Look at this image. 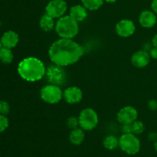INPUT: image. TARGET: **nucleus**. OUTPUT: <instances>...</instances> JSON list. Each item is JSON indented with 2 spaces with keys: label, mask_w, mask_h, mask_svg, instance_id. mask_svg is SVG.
Returning <instances> with one entry per match:
<instances>
[{
  "label": "nucleus",
  "mask_w": 157,
  "mask_h": 157,
  "mask_svg": "<svg viewBox=\"0 0 157 157\" xmlns=\"http://www.w3.org/2000/svg\"><path fill=\"white\" fill-rule=\"evenodd\" d=\"M81 45L68 38H60L51 45L48 55L52 63L65 67L78 62L84 55Z\"/></svg>",
  "instance_id": "f257e3e1"
},
{
  "label": "nucleus",
  "mask_w": 157,
  "mask_h": 157,
  "mask_svg": "<svg viewBox=\"0 0 157 157\" xmlns=\"http://www.w3.org/2000/svg\"><path fill=\"white\" fill-rule=\"evenodd\" d=\"M18 72L22 79L29 82H35L45 75L46 68L41 60L34 57L24 58L18 64Z\"/></svg>",
  "instance_id": "f03ea898"
},
{
  "label": "nucleus",
  "mask_w": 157,
  "mask_h": 157,
  "mask_svg": "<svg viewBox=\"0 0 157 157\" xmlns=\"http://www.w3.org/2000/svg\"><path fill=\"white\" fill-rule=\"evenodd\" d=\"M55 30L61 38L72 39L79 32V25L70 15H64L58 18L55 25Z\"/></svg>",
  "instance_id": "7ed1b4c3"
},
{
  "label": "nucleus",
  "mask_w": 157,
  "mask_h": 157,
  "mask_svg": "<svg viewBox=\"0 0 157 157\" xmlns=\"http://www.w3.org/2000/svg\"><path fill=\"white\" fill-rule=\"evenodd\" d=\"M140 141L136 135L124 133L119 139V147L128 155H135L140 150Z\"/></svg>",
  "instance_id": "20e7f679"
},
{
  "label": "nucleus",
  "mask_w": 157,
  "mask_h": 157,
  "mask_svg": "<svg viewBox=\"0 0 157 157\" xmlns=\"http://www.w3.org/2000/svg\"><path fill=\"white\" fill-rule=\"evenodd\" d=\"M45 76L50 84L55 85H64L67 80V75L64 67L52 64L46 69Z\"/></svg>",
  "instance_id": "39448f33"
},
{
  "label": "nucleus",
  "mask_w": 157,
  "mask_h": 157,
  "mask_svg": "<svg viewBox=\"0 0 157 157\" xmlns=\"http://www.w3.org/2000/svg\"><path fill=\"white\" fill-rule=\"evenodd\" d=\"M79 125L84 130H92L98 126V115L94 109L85 108L79 115Z\"/></svg>",
  "instance_id": "423d86ee"
},
{
  "label": "nucleus",
  "mask_w": 157,
  "mask_h": 157,
  "mask_svg": "<svg viewBox=\"0 0 157 157\" xmlns=\"http://www.w3.org/2000/svg\"><path fill=\"white\" fill-rule=\"evenodd\" d=\"M40 96L44 102L55 104L62 99L63 92L60 86L51 84L41 88L40 91Z\"/></svg>",
  "instance_id": "0eeeda50"
},
{
  "label": "nucleus",
  "mask_w": 157,
  "mask_h": 157,
  "mask_svg": "<svg viewBox=\"0 0 157 157\" xmlns=\"http://www.w3.org/2000/svg\"><path fill=\"white\" fill-rule=\"evenodd\" d=\"M67 2L64 0H52L45 7V12L53 18L64 16L67 11Z\"/></svg>",
  "instance_id": "6e6552de"
},
{
  "label": "nucleus",
  "mask_w": 157,
  "mask_h": 157,
  "mask_svg": "<svg viewBox=\"0 0 157 157\" xmlns=\"http://www.w3.org/2000/svg\"><path fill=\"white\" fill-rule=\"evenodd\" d=\"M138 117V112L136 108L132 106L123 107L118 111L117 119L121 124H130L136 121Z\"/></svg>",
  "instance_id": "1a4fd4ad"
},
{
  "label": "nucleus",
  "mask_w": 157,
  "mask_h": 157,
  "mask_svg": "<svg viewBox=\"0 0 157 157\" xmlns=\"http://www.w3.org/2000/svg\"><path fill=\"white\" fill-rule=\"evenodd\" d=\"M136 30L135 25L131 20L123 19L120 21L116 25V32L119 36L127 38L133 35Z\"/></svg>",
  "instance_id": "9d476101"
},
{
  "label": "nucleus",
  "mask_w": 157,
  "mask_h": 157,
  "mask_svg": "<svg viewBox=\"0 0 157 157\" xmlns=\"http://www.w3.org/2000/svg\"><path fill=\"white\" fill-rule=\"evenodd\" d=\"M63 98L68 104H76L82 100V90L78 87H69L63 92Z\"/></svg>",
  "instance_id": "9b49d317"
},
{
  "label": "nucleus",
  "mask_w": 157,
  "mask_h": 157,
  "mask_svg": "<svg viewBox=\"0 0 157 157\" xmlns=\"http://www.w3.org/2000/svg\"><path fill=\"white\" fill-rule=\"evenodd\" d=\"M150 53L144 50L138 51L135 52L131 57V63L134 67L138 68H143L147 67L150 61Z\"/></svg>",
  "instance_id": "f8f14e48"
},
{
  "label": "nucleus",
  "mask_w": 157,
  "mask_h": 157,
  "mask_svg": "<svg viewBox=\"0 0 157 157\" xmlns=\"http://www.w3.org/2000/svg\"><path fill=\"white\" fill-rule=\"evenodd\" d=\"M139 22L142 27L146 28V29L153 28L157 23L156 14L154 13L153 11H144L140 15Z\"/></svg>",
  "instance_id": "ddd939ff"
},
{
  "label": "nucleus",
  "mask_w": 157,
  "mask_h": 157,
  "mask_svg": "<svg viewBox=\"0 0 157 157\" xmlns=\"http://www.w3.org/2000/svg\"><path fill=\"white\" fill-rule=\"evenodd\" d=\"M18 41H19V38H18V34L13 31H8L5 32L1 38L3 47L10 49L15 48L18 44Z\"/></svg>",
  "instance_id": "4468645a"
},
{
  "label": "nucleus",
  "mask_w": 157,
  "mask_h": 157,
  "mask_svg": "<svg viewBox=\"0 0 157 157\" xmlns=\"http://www.w3.org/2000/svg\"><path fill=\"white\" fill-rule=\"evenodd\" d=\"M87 9L81 5H76L71 8L69 15L73 19L77 21L78 22L82 21L87 18Z\"/></svg>",
  "instance_id": "2eb2a0df"
},
{
  "label": "nucleus",
  "mask_w": 157,
  "mask_h": 157,
  "mask_svg": "<svg viewBox=\"0 0 157 157\" xmlns=\"http://www.w3.org/2000/svg\"><path fill=\"white\" fill-rule=\"evenodd\" d=\"M84 138H85V134L84 133V130L78 127L71 130V132L69 135V140L75 146L81 145L84 142Z\"/></svg>",
  "instance_id": "dca6fc26"
},
{
  "label": "nucleus",
  "mask_w": 157,
  "mask_h": 157,
  "mask_svg": "<svg viewBox=\"0 0 157 157\" xmlns=\"http://www.w3.org/2000/svg\"><path fill=\"white\" fill-rule=\"evenodd\" d=\"M52 17H51L50 15H47V14H44V15L41 17L39 21V25L41 29H42L44 32H50L52 29H54L55 27V21Z\"/></svg>",
  "instance_id": "f3484780"
},
{
  "label": "nucleus",
  "mask_w": 157,
  "mask_h": 157,
  "mask_svg": "<svg viewBox=\"0 0 157 157\" xmlns=\"http://www.w3.org/2000/svg\"><path fill=\"white\" fill-rule=\"evenodd\" d=\"M103 144L107 150H113L119 147V139L113 135H109L104 140Z\"/></svg>",
  "instance_id": "a211bd4d"
},
{
  "label": "nucleus",
  "mask_w": 157,
  "mask_h": 157,
  "mask_svg": "<svg viewBox=\"0 0 157 157\" xmlns=\"http://www.w3.org/2000/svg\"><path fill=\"white\" fill-rule=\"evenodd\" d=\"M104 0H81L82 5L90 11L98 10L104 4Z\"/></svg>",
  "instance_id": "6ab92c4d"
},
{
  "label": "nucleus",
  "mask_w": 157,
  "mask_h": 157,
  "mask_svg": "<svg viewBox=\"0 0 157 157\" xmlns=\"http://www.w3.org/2000/svg\"><path fill=\"white\" fill-rule=\"evenodd\" d=\"M0 61L4 64H10L13 61V54L10 48H2L0 50Z\"/></svg>",
  "instance_id": "aec40b11"
},
{
  "label": "nucleus",
  "mask_w": 157,
  "mask_h": 157,
  "mask_svg": "<svg viewBox=\"0 0 157 157\" xmlns=\"http://www.w3.org/2000/svg\"><path fill=\"white\" fill-rule=\"evenodd\" d=\"M131 125V131L132 133L134 135H140L144 133L145 130L144 123L140 121H135L134 122L130 124Z\"/></svg>",
  "instance_id": "412c9836"
},
{
  "label": "nucleus",
  "mask_w": 157,
  "mask_h": 157,
  "mask_svg": "<svg viewBox=\"0 0 157 157\" xmlns=\"http://www.w3.org/2000/svg\"><path fill=\"white\" fill-rule=\"evenodd\" d=\"M67 126L68 127L69 129L71 130H74V129L78 128L79 125V120L78 118L75 117H71L67 119Z\"/></svg>",
  "instance_id": "4be33fe9"
},
{
  "label": "nucleus",
  "mask_w": 157,
  "mask_h": 157,
  "mask_svg": "<svg viewBox=\"0 0 157 157\" xmlns=\"http://www.w3.org/2000/svg\"><path fill=\"white\" fill-rule=\"evenodd\" d=\"M10 107L9 104L6 101H0V114L6 115L9 113Z\"/></svg>",
  "instance_id": "5701e85b"
},
{
  "label": "nucleus",
  "mask_w": 157,
  "mask_h": 157,
  "mask_svg": "<svg viewBox=\"0 0 157 157\" xmlns=\"http://www.w3.org/2000/svg\"><path fill=\"white\" fill-rule=\"evenodd\" d=\"M9 127V121L5 115H0V133L5 131Z\"/></svg>",
  "instance_id": "b1692460"
},
{
  "label": "nucleus",
  "mask_w": 157,
  "mask_h": 157,
  "mask_svg": "<svg viewBox=\"0 0 157 157\" xmlns=\"http://www.w3.org/2000/svg\"><path fill=\"white\" fill-rule=\"evenodd\" d=\"M121 130L124 133H132L131 125L130 124H123Z\"/></svg>",
  "instance_id": "393cba45"
},
{
  "label": "nucleus",
  "mask_w": 157,
  "mask_h": 157,
  "mask_svg": "<svg viewBox=\"0 0 157 157\" xmlns=\"http://www.w3.org/2000/svg\"><path fill=\"white\" fill-rule=\"evenodd\" d=\"M148 107L150 110H157V101L156 100H150L148 102Z\"/></svg>",
  "instance_id": "a878e982"
},
{
  "label": "nucleus",
  "mask_w": 157,
  "mask_h": 157,
  "mask_svg": "<svg viewBox=\"0 0 157 157\" xmlns=\"http://www.w3.org/2000/svg\"><path fill=\"white\" fill-rule=\"evenodd\" d=\"M150 57L153 59L157 60V47H153L150 52Z\"/></svg>",
  "instance_id": "bb28decb"
},
{
  "label": "nucleus",
  "mask_w": 157,
  "mask_h": 157,
  "mask_svg": "<svg viewBox=\"0 0 157 157\" xmlns=\"http://www.w3.org/2000/svg\"><path fill=\"white\" fill-rule=\"evenodd\" d=\"M151 9L152 11L157 15V0H153L151 3Z\"/></svg>",
  "instance_id": "cd10ccee"
},
{
  "label": "nucleus",
  "mask_w": 157,
  "mask_h": 157,
  "mask_svg": "<svg viewBox=\"0 0 157 157\" xmlns=\"http://www.w3.org/2000/svg\"><path fill=\"white\" fill-rule=\"evenodd\" d=\"M149 139L151 141L157 140V134L156 133H150L149 135Z\"/></svg>",
  "instance_id": "c85d7f7f"
},
{
  "label": "nucleus",
  "mask_w": 157,
  "mask_h": 157,
  "mask_svg": "<svg viewBox=\"0 0 157 157\" xmlns=\"http://www.w3.org/2000/svg\"><path fill=\"white\" fill-rule=\"evenodd\" d=\"M152 44H153V47H157V34L153 36V39H152Z\"/></svg>",
  "instance_id": "c756f323"
},
{
  "label": "nucleus",
  "mask_w": 157,
  "mask_h": 157,
  "mask_svg": "<svg viewBox=\"0 0 157 157\" xmlns=\"http://www.w3.org/2000/svg\"><path fill=\"white\" fill-rule=\"evenodd\" d=\"M104 1L107 2H108V3H113V2H115L117 0H104Z\"/></svg>",
  "instance_id": "7c9ffc66"
},
{
  "label": "nucleus",
  "mask_w": 157,
  "mask_h": 157,
  "mask_svg": "<svg viewBox=\"0 0 157 157\" xmlns=\"http://www.w3.org/2000/svg\"><path fill=\"white\" fill-rule=\"evenodd\" d=\"M154 149L156 150V151L157 152V140L155 141V143H154Z\"/></svg>",
  "instance_id": "2f4dec72"
},
{
  "label": "nucleus",
  "mask_w": 157,
  "mask_h": 157,
  "mask_svg": "<svg viewBox=\"0 0 157 157\" xmlns=\"http://www.w3.org/2000/svg\"><path fill=\"white\" fill-rule=\"evenodd\" d=\"M3 47V45H2V41H1V40H0V50H1L2 49V48Z\"/></svg>",
  "instance_id": "473e14b6"
}]
</instances>
